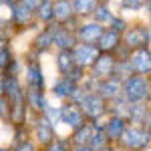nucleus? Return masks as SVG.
Wrapping results in <instances>:
<instances>
[{"instance_id": "f257e3e1", "label": "nucleus", "mask_w": 151, "mask_h": 151, "mask_svg": "<svg viewBox=\"0 0 151 151\" xmlns=\"http://www.w3.org/2000/svg\"><path fill=\"white\" fill-rule=\"evenodd\" d=\"M149 77L131 75L121 83V99L125 103H147L149 101Z\"/></svg>"}, {"instance_id": "f03ea898", "label": "nucleus", "mask_w": 151, "mask_h": 151, "mask_svg": "<svg viewBox=\"0 0 151 151\" xmlns=\"http://www.w3.org/2000/svg\"><path fill=\"white\" fill-rule=\"evenodd\" d=\"M117 143L125 151H143V149L147 151V147H149V129L137 127V125H127V129L123 131L121 139Z\"/></svg>"}, {"instance_id": "7ed1b4c3", "label": "nucleus", "mask_w": 151, "mask_h": 151, "mask_svg": "<svg viewBox=\"0 0 151 151\" xmlns=\"http://www.w3.org/2000/svg\"><path fill=\"white\" fill-rule=\"evenodd\" d=\"M149 40H151L149 24H143V22L129 24L127 30L121 35V45H123V47H127L129 50L149 47Z\"/></svg>"}, {"instance_id": "20e7f679", "label": "nucleus", "mask_w": 151, "mask_h": 151, "mask_svg": "<svg viewBox=\"0 0 151 151\" xmlns=\"http://www.w3.org/2000/svg\"><path fill=\"white\" fill-rule=\"evenodd\" d=\"M79 107L83 111L85 121H89V123H99L101 117L107 115V101L97 93H87Z\"/></svg>"}, {"instance_id": "39448f33", "label": "nucleus", "mask_w": 151, "mask_h": 151, "mask_svg": "<svg viewBox=\"0 0 151 151\" xmlns=\"http://www.w3.org/2000/svg\"><path fill=\"white\" fill-rule=\"evenodd\" d=\"M24 75H26V89H30V91H45L47 89L45 70H42V65L38 63L36 57H28Z\"/></svg>"}, {"instance_id": "423d86ee", "label": "nucleus", "mask_w": 151, "mask_h": 151, "mask_svg": "<svg viewBox=\"0 0 151 151\" xmlns=\"http://www.w3.org/2000/svg\"><path fill=\"white\" fill-rule=\"evenodd\" d=\"M127 63L133 75H141V77H149L151 73V50L149 47H143V48H135L131 50L127 57Z\"/></svg>"}, {"instance_id": "0eeeda50", "label": "nucleus", "mask_w": 151, "mask_h": 151, "mask_svg": "<svg viewBox=\"0 0 151 151\" xmlns=\"http://www.w3.org/2000/svg\"><path fill=\"white\" fill-rule=\"evenodd\" d=\"M8 20H10V30H26L35 24V12L24 8L22 4L14 2L12 8L8 10Z\"/></svg>"}, {"instance_id": "6e6552de", "label": "nucleus", "mask_w": 151, "mask_h": 151, "mask_svg": "<svg viewBox=\"0 0 151 151\" xmlns=\"http://www.w3.org/2000/svg\"><path fill=\"white\" fill-rule=\"evenodd\" d=\"M115 65H117V58L113 57V55L99 52V55L95 57L93 65L89 67L91 77H93V79H97V81H103V79H107V77H111V75H113Z\"/></svg>"}, {"instance_id": "1a4fd4ad", "label": "nucleus", "mask_w": 151, "mask_h": 151, "mask_svg": "<svg viewBox=\"0 0 151 151\" xmlns=\"http://www.w3.org/2000/svg\"><path fill=\"white\" fill-rule=\"evenodd\" d=\"M58 123H65L69 129H79L85 123V117H83V111L79 105H73L69 101H65V103L58 107Z\"/></svg>"}, {"instance_id": "9d476101", "label": "nucleus", "mask_w": 151, "mask_h": 151, "mask_svg": "<svg viewBox=\"0 0 151 151\" xmlns=\"http://www.w3.org/2000/svg\"><path fill=\"white\" fill-rule=\"evenodd\" d=\"M32 133H35V141L40 145V147H45L47 143L57 137V131H55V125L47 121L42 115H35V121H32Z\"/></svg>"}, {"instance_id": "9b49d317", "label": "nucleus", "mask_w": 151, "mask_h": 151, "mask_svg": "<svg viewBox=\"0 0 151 151\" xmlns=\"http://www.w3.org/2000/svg\"><path fill=\"white\" fill-rule=\"evenodd\" d=\"M105 26L93 22V20H85V22H79V26L75 28V36H77V42H83V45H97L99 36L103 32Z\"/></svg>"}, {"instance_id": "f8f14e48", "label": "nucleus", "mask_w": 151, "mask_h": 151, "mask_svg": "<svg viewBox=\"0 0 151 151\" xmlns=\"http://www.w3.org/2000/svg\"><path fill=\"white\" fill-rule=\"evenodd\" d=\"M75 45H77L75 30H69L63 24L52 22V47H57V50H73Z\"/></svg>"}, {"instance_id": "ddd939ff", "label": "nucleus", "mask_w": 151, "mask_h": 151, "mask_svg": "<svg viewBox=\"0 0 151 151\" xmlns=\"http://www.w3.org/2000/svg\"><path fill=\"white\" fill-rule=\"evenodd\" d=\"M121 79L115 77V75H111V77H107L103 81H97V89H95V93L101 95L107 103H111V101H115L121 97Z\"/></svg>"}, {"instance_id": "4468645a", "label": "nucleus", "mask_w": 151, "mask_h": 151, "mask_svg": "<svg viewBox=\"0 0 151 151\" xmlns=\"http://www.w3.org/2000/svg\"><path fill=\"white\" fill-rule=\"evenodd\" d=\"M50 47H52V24H48V26H45V28H40V30L32 36V40H30L32 57H40V55L48 52Z\"/></svg>"}, {"instance_id": "2eb2a0df", "label": "nucleus", "mask_w": 151, "mask_h": 151, "mask_svg": "<svg viewBox=\"0 0 151 151\" xmlns=\"http://www.w3.org/2000/svg\"><path fill=\"white\" fill-rule=\"evenodd\" d=\"M70 52H73V58H75V65L85 69V70H89V67L93 65L95 57L99 55L97 47H93V45H83V42H77Z\"/></svg>"}, {"instance_id": "dca6fc26", "label": "nucleus", "mask_w": 151, "mask_h": 151, "mask_svg": "<svg viewBox=\"0 0 151 151\" xmlns=\"http://www.w3.org/2000/svg\"><path fill=\"white\" fill-rule=\"evenodd\" d=\"M127 119H123V117H115V115H109V121L103 123V131H105V137L109 143H117V141L121 139V135H123V131L127 129Z\"/></svg>"}, {"instance_id": "f3484780", "label": "nucleus", "mask_w": 151, "mask_h": 151, "mask_svg": "<svg viewBox=\"0 0 151 151\" xmlns=\"http://www.w3.org/2000/svg\"><path fill=\"white\" fill-rule=\"evenodd\" d=\"M97 50L99 52H107V55H113L117 48L121 47V35L115 32V30H111V28H103V32L99 36V40H97Z\"/></svg>"}, {"instance_id": "a211bd4d", "label": "nucleus", "mask_w": 151, "mask_h": 151, "mask_svg": "<svg viewBox=\"0 0 151 151\" xmlns=\"http://www.w3.org/2000/svg\"><path fill=\"white\" fill-rule=\"evenodd\" d=\"M52 16L57 24H67L70 18H75L70 0H52Z\"/></svg>"}, {"instance_id": "6ab92c4d", "label": "nucleus", "mask_w": 151, "mask_h": 151, "mask_svg": "<svg viewBox=\"0 0 151 151\" xmlns=\"http://www.w3.org/2000/svg\"><path fill=\"white\" fill-rule=\"evenodd\" d=\"M77 87L79 85H75L73 81H69L67 77H58L55 85H52V89H50V93L52 97H57V99H63V101H69L70 95L77 91Z\"/></svg>"}, {"instance_id": "aec40b11", "label": "nucleus", "mask_w": 151, "mask_h": 151, "mask_svg": "<svg viewBox=\"0 0 151 151\" xmlns=\"http://www.w3.org/2000/svg\"><path fill=\"white\" fill-rule=\"evenodd\" d=\"M35 20L38 24H48L55 22V16H52V0H40V4L35 8Z\"/></svg>"}, {"instance_id": "412c9836", "label": "nucleus", "mask_w": 151, "mask_h": 151, "mask_svg": "<svg viewBox=\"0 0 151 151\" xmlns=\"http://www.w3.org/2000/svg\"><path fill=\"white\" fill-rule=\"evenodd\" d=\"M101 0H70V6H73V14L77 18H87L91 16L95 10V6L99 4Z\"/></svg>"}, {"instance_id": "4be33fe9", "label": "nucleus", "mask_w": 151, "mask_h": 151, "mask_svg": "<svg viewBox=\"0 0 151 151\" xmlns=\"http://www.w3.org/2000/svg\"><path fill=\"white\" fill-rule=\"evenodd\" d=\"M109 145H111V143H109L107 137H105L103 123H95L93 133H91V139H89V143H87V147H91L93 151H101V149H105V147H109Z\"/></svg>"}, {"instance_id": "5701e85b", "label": "nucleus", "mask_w": 151, "mask_h": 151, "mask_svg": "<svg viewBox=\"0 0 151 151\" xmlns=\"http://www.w3.org/2000/svg\"><path fill=\"white\" fill-rule=\"evenodd\" d=\"M115 14H113V10H111V6L107 4V2H99L97 6H95L93 14H91V20L97 24H101V26H105V24L111 22V18H113Z\"/></svg>"}, {"instance_id": "b1692460", "label": "nucleus", "mask_w": 151, "mask_h": 151, "mask_svg": "<svg viewBox=\"0 0 151 151\" xmlns=\"http://www.w3.org/2000/svg\"><path fill=\"white\" fill-rule=\"evenodd\" d=\"M93 127H95V123L85 121L79 129H75V131H73V137H70L69 141H73V145H75V147H77V145H87V143H89V139H91Z\"/></svg>"}, {"instance_id": "393cba45", "label": "nucleus", "mask_w": 151, "mask_h": 151, "mask_svg": "<svg viewBox=\"0 0 151 151\" xmlns=\"http://www.w3.org/2000/svg\"><path fill=\"white\" fill-rule=\"evenodd\" d=\"M55 63H57V70L63 75H67L73 67H75V58H73V52L70 50H57L55 55Z\"/></svg>"}, {"instance_id": "a878e982", "label": "nucleus", "mask_w": 151, "mask_h": 151, "mask_svg": "<svg viewBox=\"0 0 151 151\" xmlns=\"http://www.w3.org/2000/svg\"><path fill=\"white\" fill-rule=\"evenodd\" d=\"M14 133H12V147L14 145H20L24 141H30V135H28V125H12Z\"/></svg>"}, {"instance_id": "bb28decb", "label": "nucleus", "mask_w": 151, "mask_h": 151, "mask_svg": "<svg viewBox=\"0 0 151 151\" xmlns=\"http://www.w3.org/2000/svg\"><path fill=\"white\" fill-rule=\"evenodd\" d=\"M121 10H131V12H139L143 8L149 10V0H119Z\"/></svg>"}, {"instance_id": "cd10ccee", "label": "nucleus", "mask_w": 151, "mask_h": 151, "mask_svg": "<svg viewBox=\"0 0 151 151\" xmlns=\"http://www.w3.org/2000/svg\"><path fill=\"white\" fill-rule=\"evenodd\" d=\"M42 151H70V143L69 139H63V137H55V139L47 143Z\"/></svg>"}, {"instance_id": "c85d7f7f", "label": "nucleus", "mask_w": 151, "mask_h": 151, "mask_svg": "<svg viewBox=\"0 0 151 151\" xmlns=\"http://www.w3.org/2000/svg\"><path fill=\"white\" fill-rule=\"evenodd\" d=\"M14 52H12V48H2L0 50V75H4L8 67H10L12 63H14Z\"/></svg>"}, {"instance_id": "c756f323", "label": "nucleus", "mask_w": 151, "mask_h": 151, "mask_svg": "<svg viewBox=\"0 0 151 151\" xmlns=\"http://www.w3.org/2000/svg\"><path fill=\"white\" fill-rule=\"evenodd\" d=\"M127 26H129L127 18H125V16H117V14L111 18V22H109V28L115 30V32H119V35H123V32L127 30Z\"/></svg>"}, {"instance_id": "7c9ffc66", "label": "nucleus", "mask_w": 151, "mask_h": 151, "mask_svg": "<svg viewBox=\"0 0 151 151\" xmlns=\"http://www.w3.org/2000/svg\"><path fill=\"white\" fill-rule=\"evenodd\" d=\"M0 119L2 121H10V103H8V99L4 95L0 97Z\"/></svg>"}, {"instance_id": "2f4dec72", "label": "nucleus", "mask_w": 151, "mask_h": 151, "mask_svg": "<svg viewBox=\"0 0 151 151\" xmlns=\"http://www.w3.org/2000/svg\"><path fill=\"white\" fill-rule=\"evenodd\" d=\"M10 40H12V30L0 28V50L2 48H10Z\"/></svg>"}, {"instance_id": "473e14b6", "label": "nucleus", "mask_w": 151, "mask_h": 151, "mask_svg": "<svg viewBox=\"0 0 151 151\" xmlns=\"http://www.w3.org/2000/svg\"><path fill=\"white\" fill-rule=\"evenodd\" d=\"M10 151H38V149H36L35 141H24V143H20V145H14Z\"/></svg>"}, {"instance_id": "72a5a7b5", "label": "nucleus", "mask_w": 151, "mask_h": 151, "mask_svg": "<svg viewBox=\"0 0 151 151\" xmlns=\"http://www.w3.org/2000/svg\"><path fill=\"white\" fill-rule=\"evenodd\" d=\"M16 2H18V4H22L24 8L32 10V12H35V8L38 6V4H40V0H16Z\"/></svg>"}, {"instance_id": "f704fd0d", "label": "nucleus", "mask_w": 151, "mask_h": 151, "mask_svg": "<svg viewBox=\"0 0 151 151\" xmlns=\"http://www.w3.org/2000/svg\"><path fill=\"white\" fill-rule=\"evenodd\" d=\"M70 151H93L91 147H87V145H77V147H73Z\"/></svg>"}, {"instance_id": "c9c22d12", "label": "nucleus", "mask_w": 151, "mask_h": 151, "mask_svg": "<svg viewBox=\"0 0 151 151\" xmlns=\"http://www.w3.org/2000/svg\"><path fill=\"white\" fill-rule=\"evenodd\" d=\"M0 97H2V75H0Z\"/></svg>"}, {"instance_id": "e433bc0d", "label": "nucleus", "mask_w": 151, "mask_h": 151, "mask_svg": "<svg viewBox=\"0 0 151 151\" xmlns=\"http://www.w3.org/2000/svg\"><path fill=\"white\" fill-rule=\"evenodd\" d=\"M0 151H10V149L8 147H0Z\"/></svg>"}]
</instances>
